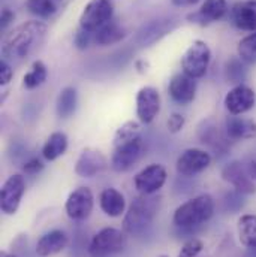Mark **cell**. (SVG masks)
<instances>
[{
	"label": "cell",
	"mask_w": 256,
	"mask_h": 257,
	"mask_svg": "<svg viewBox=\"0 0 256 257\" xmlns=\"http://www.w3.org/2000/svg\"><path fill=\"white\" fill-rule=\"evenodd\" d=\"M47 35V24L42 21H27L15 27L3 41L2 54L5 60L23 62L42 45Z\"/></svg>",
	"instance_id": "cell-1"
},
{
	"label": "cell",
	"mask_w": 256,
	"mask_h": 257,
	"mask_svg": "<svg viewBox=\"0 0 256 257\" xmlns=\"http://www.w3.org/2000/svg\"><path fill=\"white\" fill-rule=\"evenodd\" d=\"M160 206V197L154 194H141L129 206L123 220V230L129 235L144 232L154 220Z\"/></svg>",
	"instance_id": "cell-2"
},
{
	"label": "cell",
	"mask_w": 256,
	"mask_h": 257,
	"mask_svg": "<svg viewBox=\"0 0 256 257\" xmlns=\"http://www.w3.org/2000/svg\"><path fill=\"white\" fill-rule=\"evenodd\" d=\"M214 212V200L210 194H199L182 203L174 212V224L180 229H192L207 223Z\"/></svg>",
	"instance_id": "cell-3"
},
{
	"label": "cell",
	"mask_w": 256,
	"mask_h": 257,
	"mask_svg": "<svg viewBox=\"0 0 256 257\" xmlns=\"http://www.w3.org/2000/svg\"><path fill=\"white\" fill-rule=\"evenodd\" d=\"M211 63V50L204 41H193L191 47L185 51L182 57L183 73L189 75L193 79L202 78Z\"/></svg>",
	"instance_id": "cell-4"
},
{
	"label": "cell",
	"mask_w": 256,
	"mask_h": 257,
	"mask_svg": "<svg viewBox=\"0 0 256 257\" xmlns=\"http://www.w3.org/2000/svg\"><path fill=\"white\" fill-rule=\"evenodd\" d=\"M126 244H128V236L125 230L122 232L114 227H105L92 238L89 251L93 256H108L123 251Z\"/></svg>",
	"instance_id": "cell-5"
},
{
	"label": "cell",
	"mask_w": 256,
	"mask_h": 257,
	"mask_svg": "<svg viewBox=\"0 0 256 257\" xmlns=\"http://www.w3.org/2000/svg\"><path fill=\"white\" fill-rule=\"evenodd\" d=\"M114 17V2L113 0H90L79 17V27L96 32Z\"/></svg>",
	"instance_id": "cell-6"
},
{
	"label": "cell",
	"mask_w": 256,
	"mask_h": 257,
	"mask_svg": "<svg viewBox=\"0 0 256 257\" xmlns=\"http://www.w3.org/2000/svg\"><path fill=\"white\" fill-rule=\"evenodd\" d=\"M145 153V147L141 138L114 147V153L111 156V168L116 172H128L129 169H132L144 156Z\"/></svg>",
	"instance_id": "cell-7"
},
{
	"label": "cell",
	"mask_w": 256,
	"mask_h": 257,
	"mask_svg": "<svg viewBox=\"0 0 256 257\" xmlns=\"http://www.w3.org/2000/svg\"><path fill=\"white\" fill-rule=\"evenodd\" d=\"M24 192H26V181L23 175L20 174L11 175L5 181L0 192V208L6 215H12L18 211Z\"/></svg>",
	"instance_id": "cell-8"
},
{
	"label": "cell",
	"mask_w": 256,
	"mask_h": 257,
	"mask_svg": "<svg viewBox=\"0 0 256 257\" xmlns=\"http://www.w3.org/2000/svg\"><path fill=\"white\" fill-rule=\"evenodd\" d=\"M211 165V156L201 148H188L185 150L176 163V169L183 177H195L204 172Z\"/></svg>",
	"instance_id": "cell-9"
},
{
	"label": "cell",
	"mask_w": 256,
	"mask_h": 257,
	"mask_svg": "<svg viewBox=\"0 0 256 257\" xmlns=\"http://www.w3.org/2000/svg\"><path fill=\"white\" fill-rule=\"evenodd\" d=\"M256 102V94L253 88L246 84L234 85L225 96V108L231 115H243L249 112Z\"/></svg>",
	"instance_id": "cell-10"
},
{
	"label": "cell",
	"mask_w": 256,
	"mask_h": 257,
	"mask_svg": "<svg viewBox=\"0 0 256 257\" xmlns=\"http://www.w3.org/2000/svg\"><path fill=\"white\" fill-rule=\"evenodd\" d=\"M95 205L93 193L89 187H78L76 190L69 194L64 209L69 218L75 221H84L90 217Z\"/></svg>",
	"instance_id": "cell-11"
},
{
	"label": "cell",
	"mask_w": 256,
	"mask_h": 257,
	"mask_svg": "<svg viewBox=\"0 0 256 257\" xmlns=\"http://www.w3.org/2000/svg\"><path fill=\"white\" fill-rule=\"evenodd\" d=\"M165 181H166V169L159 163H153V165L145 166L133 178L135 189L141 194L157 193L163 187Z\"/></svg>",
	"instance_id": "cell-12"
},
{
	"label": "cell",
	"mask_w": 256,
	"mask_h": 257,
	"mask_svg": "<svg viewBox=\"0 0 256 257\" xmlns=\"http://www.w3.org/2000/svg\"><path fill=\"white\" fill-rule=\"evenodd\" d=\"M160 111V94L154 87L145 85L136 93V117L142 124H150Z\"/></svg>",
	"instance_id": "cell-13"
},
{
	"label": "cell",
	"mask_w": 256,
	"mask_h": 257,
	"mask_svg": "<svg viewBox=\"0 0 256 257\" xmlns=\"http://www.w3.org/2000/svg\"><path fill=\"white\" fill-rule=\"evenodd\" d=\"M222 178L223 181H226L228 184H231L235 192L241 193V194H253L256 193V186L253 180L250 178L246 165L234 160L229 162L223 166L222 169Z\"/></svg>",
	"instance_id": "cell-14"
},
{
	"label": "cell",
	"mask_w": 256,
	"mask_h": 257,
	"mask_svg": "<svg viewBox=\"0 0 256 257\" xmlns=\"http://www.w3.org/2000/svg\"><path fill=\"white\" fill-rule=\"evenodd\" d=\"M108 168V160L101 150L84 148L76 160L75 172L82 178H93Z\"/></svg>",
	"instance_id": "cell-15"
},
{
	"label": "cell",
	"mask_w": 256,
	"mask_h": 257,
	"mask_svg": "<svg viewBox=\"0 0 256 257\" xmlns=\"http://www.w3.org/2000/svg\"><path fill=\"white\" fill-rule=\"evenodd\" d=\"M226 12H228L226 0H205L198 11L191 12L188 15V20L189 23L205 27L210 26L211 23L222 20L226 15Z\"/></svg>",
	"instance_id": "cell-16"
},
{
	"label": "cell",
	"mask_w": 256,
	"mask_h": 257,
	"mask_svg": "<svg viewBox=\"0 0 256 257\" xmlns=\"http://www.w3.org/2000/svg\"><path fill=\"white\" fill-rule=\"evenodd\" d=\"M232 26L243 32H256V0L237 2L229 12Z\"/></svg>",
	"instance_id": "cell-17"
},
{
	"label": "cell",
	"mask_w": 256,
	"mask_h": 257,
	"mask_svg": "<svg viewBox=\"0 0 256 257\" xmlns=\"http://www.w3.org/2000/svg\"><path fill=\"white\" fill-rule=\"evenodd\" d=\"M171 99L180 105H188L195 100L196 96V79L186 73H177L171 78L168 85Z\"/></svg>",
	"instance_id": "cell-18"
},
{
	"label": "cell",
	"mask_w": 256,
	"mask_h": 257,
	"mask_svg": "<svg viewBox=\"0 0 256 257\" xmlns=\"http://www.w3.org/2000/svg\"><path fill=\"white\" fill-rule=\"evenodd\" d=\"M225 135L229 141H247L256 138V121L243 115H229L225 121Z\"/></svg>",
	"instance_id": "cell-19"
},
{
	"label": "cell",
	"mask_w": 256,
	"mask_h": 257,
	"mask_svg": "<svg viewBox=\"0 0 256 257\" xmlns=\"http://www.w3.org/2000/svg\"><path fill=\"white\" fill-rule=\"evenodd\" d=\"M67 247V235L63 230H51L41 236L36 244V254L41 257H50L63 251Z\"/></svg>",
	"instance_id": "cell-20"
},
{
	"label": "cell",
	"mask_w": 256,
	"mask_h": 257,
	"mask_svg": "<svg viewBox=\"0 0 256 257\" xmlns=\"http://www.w3.org/2000/svg\"><path fill=\"white\" fill-rule=\"evenodd\" d=\"M99 205H101V209L108 217H120L126 209L125 196L117 189H113V187H108L101 193Z\"/></svg>",
	"instance_id": "cell-21"
},
{
	"label": "cell",
	"mask_w": 256,
	"mask_h": 257,
	"mask_svg": "<svg viewBox=\"0 0 256 257\" xmlns=\"http://www.w3.org/2000/svg\"><path fill=\"white\" fill-rule=\"evenodd\" d=\"M125 36H126L125 27L116 23L114 20H111L110 23H107L105 26H102L95 32V44L101 47H107L120 42Z\"/></svg>",
	"instance_id": "cell-22"
},
{
	"label": "cell",
	"mask_w": 256,
	"mask_h": 257,
	"mask_svg": "<svg viewBox=\"0 0 256 257\" xmlns=\"http://www.w3.org/2000/svg\"><path fill=\"white\" fill-rule=\"evenodd\" d=\"M67 150V136L63 132H54L50 135L42 148V156L48 162H54L62 157Z\"/></svg>",
	"instance_id": "cell-23"
},
{
	"label": "cell",
	"mask_w": 256,
	"mask_h": 257,
	"mask_svg": "<svg viewBox=\"0 0 256 257\" xmlns=\"http://www.w3.org/2000/svg\"><path fill=\"white\" fill-rule=\"evenodd\" d=\"M237 233L240 242L246 248L256 247V215L253 214L241 215L237 223Z\"/></svg>",
	"instance_id": "cell-24"
},
{
	"label": "cell",
	"mask_w": 256,
	"mask_h": 257,
	"mask_svg": "<svg viewBox=\"0 0 256 257\" xmlns=\"http://www.w3.org/2000/svg\"><path fill=\"white\" fill-rule=\"evenodd\" d=\"M199 139H201V142H204L219 151H225L228 141H229L228 136L220 132V128L216 127L210 121H207V123L204 121V127L199 128Z\"/></svg>",
	"instance_id": "cell-25"
},
{
	"label": "cell",
	"mask_w": 256,
	"mask_h": 257,
	"mask_svg": "<svg viewBox=\"0 0 256 257\" xmlns=\"http://www.w3.org/2000/svg\"><path fill=\"white\" fill-rule=\"evenodd\" d=\"M78 105V93L73 87H66L60 91L56 103V111L60 118H69L75 114Z\"/></svg>",
	"instance_id": "cell-26"
},
{
	"label": "cell",
	"mask_w": 256,
	"mask_h": 257,
	"mask_svg": "<svg viewBox=\"0 0 256 257\" xmlns=\"http://www.w3.org/2000/svg\"><path fill=\"white\" fill-rule=\"evenodd\" d=\"M63 5V0H26V9L38 18L53 17Z\"/></svg>",
	"instance_id": "cell-27"
},
{
	"label": "cell",
	"mask_w": 256,
	"mask_h": 257,
	"mask_svg": "<svg viewBox=\"0 0 256 257\" xmlns=\"http://www.w3.org/2000/svg\"><path fill=\"white\" fill-rule=\"evenodd\" d=\"M47 76H48L47 66L42 63L41 60H36L35 63L32 64L30 70L23 76V85L27 90H33V88L42 85L45 82Z\"/></svg>",
	"instance_id": "cell-28"
},
{
	"label": "cell",
	"mask_w": 256,
	"mask_h": 257,
	"mask_svg": "<svg viewBox=\"0 0 256 257\" xmlns=\"http://www.w3.org/2000/svg\"><path fill=\"white\" fill-rule=\"evenodd\" d=\"M141 138V121L130 120L123 123L114 133V147L123 145Z\"/></svg>",
	"instance_id": "cell-29"
},
{
	"label": "cell",
	"mask_w": 256,
	"mask_h": 257,
	"mask_svg": "<svg viewBox=\"0 0 256 257\" xmlns=\"http://www.w3.org/2000/svg\"><path fill=\"white\" fill-rule=\"evenodd\" d=\"M246 75H247V70L244 67V62L238 56L229 59L225 64V76L229 84H234V85L243 84V81L246 79Z\"/></svg>",
	"instance_id": "cell-30"
},
{
	"label": "cell",
	"mask_w": 256,
	"mask_h": 257,
	"mask_svg": "<svg viewBox=\"0 0 256 257\" xmlns=\"http://www.w3.org/2000/svg\"><path fill=\"white\" fill-rule=\"evenodd\" d=\"M237 56L246 64L256 63V32H252L238 42Z\"/></svg>",
	"instance_id": "cell-31"
},
{
	"label": "cell",
	"mask_w": 256,
	"mask_h": 257,
	"mask_svg": "<svg viewBox=\"0 0 256 257\" xmlns=\"http://www.w3.org/2000/svg\"><path fill=\"white\" fill-rule=\"evenodd\" d=\"M73 44L78 50H87L90 44H95V32L87 30L84 27H78L73 38Z\"/></svg>",
	"instance_id": "cell-32"
},
{
	"label": "cell",
	"mask_w": 256,
	"mask_h": 257,
	"mask_svg": "<svg viewBox=\"0 0 256 257\" xmlns=\"http://www.w3.org/2000/svg\"><path fill=\"white\" fill-rule=\"evenodd\" d=\"M202 248H204V242L198 238H192L182 247V251L177 257H196L202 251Z\"/></svg>",
	"instance_id": "cell-33"
},
{
	"label": "cell",
	"mask_w": 256,
	"mask_h": 257,
	"mask_svg": "<svg viewBox=\"0 0 256 257\" xmlns=\"http://www.w3.org/2000/svg\"><path fill=\"white\" fill-rule=\"evenodd\" d=\"M185 123H186V118L182 114L174 112V114L169 115V118L166 121V127H168V130L171 133H179L182 128L185 127Z\"/></svg>",
	"instance_id": "cell-34"
},
{
	"label": "cell",
	"mask_w": 256,
	"mask_h": 257,
	"mask_svg": "<svg viewBox=\"0 0 256 257\" xmlns=\"http://www.w3.org/2000/svg\"><path fill=\"white\" fill-rule=\"evenodd\" d=\"M42 169H44V163H42V160H39L38 157H33V159L27 160V162L24 163V166H23V171H24L26 174H29V175H36V174H39Z\"/></svg>",
	"instance_id": "cell-35"
},
{
	"label": "cell",
	"mask_w": 256,
	"mask_h": 257,
	"mask_svg": "<svg viewBox=\"0 0 256 257\" xmlns=\"http://www.w3.org/2000/svg\"><path fill=\"white\" fill-rule=\"evenodd\" d=\"M14 76V70L11 67V64L8 63L6 60H2L0 62V85H8L11 82Z\"/></svg>",
	"instance_id": "cell-36"
},
{
	"label": "cell",
	"mask_w": 256,
	"mask_h": 257,
	"mask_svg": "<svg viewBox=\"0 0 256 257\" xmlns=\"http://www.w3.org/2000/svg\"><path fill=\"white\" fill-rule=\"evenodd\" d=\"M14 20H15V14L9 8H3L2 9V15H0V27L6 29Z\"/></svg>",
	"instance_id": "cell-37"
},
{
	"label": "cell",
	"mask_w": 256,
	"mask_h": 257,
	"mask_svg": "<svg viewBox=\"0 0 256 257\" xmlns=\"http://www.w3.org/2000/svg\"><path fill=\"white\" fill-rule=\"evenodd\" d=\"M199 0H171V3L177 8H188V6H193L196 5Z\"/></svg>",
	"instance_id": "cell-38"
},
{
	"label": "cell",
	"mask_w": 256,
	"mask_h": 257,
	"mask_svg": "<svg viewBox=\"0 0 256 257\" xmlns=\"http://www.w3.org/2000/svg\"><path fill=\"white\" fill-rule=\"evenodd\" d=\"M246 169H247V172H249L250 178L255 181L256 180V160H249V162L246 163Z\"/></svg>",
	"instance_id": "cell-39"
},
{
	"label": "cell",
	"mask_w": 256,
	"mask_h": 257,
	"mask_svg": "<svg viewBox=\"0 0 256 257\" xmlns=\"http://www.w3.org/2000/svg\"><path fill=\"white\" fill-rule=\"evenodd\" d=\"M246 257H256V247L253 248H247V254Z\"/></svg>",
	"instance_id": "cell-40"
},
{
	"label": "cell",
	"mask_w": 256,
	"mask_h": 257,
	"mask_svg": "<svg viewBox=\"0 0 256 257\" xmlns=\"http://www.w3.org/2000/svg\"><path fill=\"white\" fill-rule=\"evenodd\" d=\"M0 257H17V256L11 254V253H8V251H2V253H0Z\"/></svg>",
	"instance_id": "cell-41"
}]
</instances>
